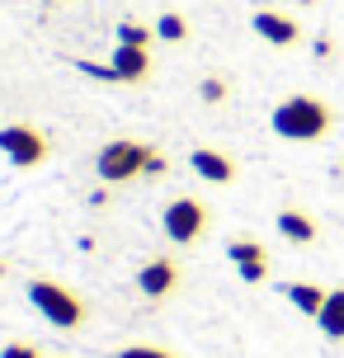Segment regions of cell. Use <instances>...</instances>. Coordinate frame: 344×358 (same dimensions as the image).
Wrapping results in <instances>:
<instances>
[{"label":"cell","mask_w":344,"mask_h":358,"mask_svg":"<svg viewBox=\"0 0 344 358\" xmlns=\"http://www.w3.org/2000/svg\"><path fill=\"white\" fill-rule=\"evenodd\" d=\"M250 29L264 38L269 48H297V43L307 38V34H302V24H297L288 10H255V15H250Z\"/></svg>","instance_id":"obj_8"},{"label":"cell","mask_w":344,"mask_h":358,"mask_svg":"<svg viewBox=\"0 0 344 358\" xmlns=\"http://www.w3.org/2000/svg\"><path fill=\"white\" fill-rule=\"evenodd\" d=\"M273 227H278V236L292 241V245H316V241H321V222L311 213H302V208H283V213L273 217Z\"/></svg>","instance_id":"obj_10"},{"label":"cell","mask_w":344,"mask_h":358,"mask_svg":"<svg viewBox=\"0 0 344 358\" xmlns=\"http://www.w3.org/2000/svg\"><path fill=\"white\" fill-rule=\"evenodd\" d=\"M113 358H180V354H170L161 344H127V349H118Z\"/></svg>","instance_id":"obj_17"},{"label":"cell","mask_w":344,"mask_h":358,"mask_svg":"<svg viewBox=\"0 0 344 358\" xmlns=\"http://www.w3.org/2000/svg\"><path fill=\"white\" fill-rule=\"evenodd\" d=\"M189 170L199 179H208V184H231L236 179V161L227 151H213V146H194L189 151Z\"/></svg>","instance_id":"obj_9"},{"label":"cell","mask_w":344,"mask_h":358,"mask_svg":"<svg viewBox=\"0 0 344 358\" xmlns=\"http://www.w3.org/2000/svg\"><path fill=\"white\" fill-rule=\"evenodd\" d=\"M156 38H165V43H184V38H189V19L175 15V10H165V15L156 19Z\"/></svg>","instance_id":"obj_14"},{"label":"cell","mask_w":344,"mask_h":358,"mask_svg":"<svg viewBox=\"0 0 344 358\" xmlns=\"http://www.w3.org/2000/svg\"><path fill=\"white\" fill-rule=\"evenodd\" d=\"M180 283H184V268L175 255H156V259H146L137 268V292L146 302H165L170 292H180Z\"/></svg>","instance_id":"obj_6"},{"label":"cell","mask_w":344,"mask_h":358,"mask_svg":"<svg viewBox=\"0 0 344 358\" xmlns=\"http://www.w3.org/2000/svg\"><path fill=\"white\" fill-rule=\"evenodd\" d=\"M0 156L15 165V170H38V165L52 156V137L34 123H5L0 127Z\"/></svg>","instance_id":"obj_5"},{"label":"cell","mask_w":344,"mask_h":358,"mask_svg":"<svg viewBox=\"0 0 344 358\" xmlns=\"http://www.w3.org/2000/svg\"><path fill=\"white\" fill-rule=\"evenodd\" d=\"M0 278H5V259H0Z\"/></svg>","instance_id":"obj_21"},{"label":"cell","mask_w":344,"mask_h":358,"mask_svg":"<svg viewBox=\"0 0 344 358\" xmlns=\"http://www.w3.org/2000/svg\"><path fill=\"white\" fill-rule=\"evenodd\" d=\"M316 325H321V335H326V340L344 344V287H330V297H326V306H321Z\"/></svg>","instance_id":"obj_13"},{"label":"cell","mask_w":344,"mask_h":358,"mask_svg":"<svg viewBox=\"0 0 344 358\" xmlns=\"http://www.w3.org/2000/svg\"><path fill=\"white\" fill-rule=\"evenodd\" d=\"M109 66L123 76V85H142L146 76H151V48H127V43H118Z\"/></svg>","instance_id":"obj_11"},{"label":"cell","mask_w":344,"mask_h":358,"mask_svg":"<svg viewBox=\"0 0 344 358\" xmlns=\"http://www.w3.org/2000/svg\"><path fill=\"white\" fill-rule=\"evenodd\" d=\"M227 259L236 264L241 283H264V278H269V250H264L255 236H231V241H227Z\"/></svg>","instance_id":"obj_7"},{"label":"cell","mask_w":344,"mask_h":358,"mask_svg":"<svg viewBox=\"0 0 344 358\" xmlns=\"http://www.w3.org/2000/svg\"><path fill=\"white\" fill-rule=\"evenodd\" d=\"M29 306L48 325H57V330H80V325L90 321L85 297L71 292L66 283H57V278H29Z\"/></svg>","instance_id":"obj_2"},{"label":"cell","mask_w":344,"mask_h":358,"mask_svg":"<svg viewBox=\"0 0 344 358\" xmlns=\"http://www.w3.org/2000/svg\"><path fill=\"white\" fill-rule=\"evenodd\" d=\"M151 34H156V29H146L137 19H123V24H118V43H127V48H151Z\"/></svg>","instance_id":"obj_15"},{"label":"cell","mask_w":344,"mask_h":358,"mask_svg":"<svg viewBox=\"0 0 344 358\" xmlns=\"http://www.w3.org/2000/svg\"><path fill=\"white\" fill-rule=\"evenodd\" d=\"M283 297H288L302 316H321V306H326V297H330V287H321V283H311V278H297V283H283Z\"/></svg>","instance_id":"obj_12"},{"label":"cell","mask_w":344,"mask_h":358,"mask_svg":"<svg viewBox=\"0 0 344 358\" xmlns=\"http://www.w3.org/2000/svg\"><path fill=\"white\" fill-rule=\"evenodd\" d=\"M330 52H335V43H330V38H316V57H321V62H330Z\"/></svg>","instance_id":"obj_20"},{"label":"cell","mask_w":344,"mask_h":358,"mask_svg":"<svg viewBox=\"0 0 344 358\" xmlns=\"http://www.w3.org/2000/svg\"><path fill=\"white\" fill-rule=\"evenodd\" d=\"M156 156V146L151 142H137V137H113V142L99 146V156H94V170L104 184H127V179L146 175V165Z\"/></svg>","instance_id":"obj_3"},{"label":"cell","mask_w":344,"mask_h":358,"mask_svg":"<svg viewBox=\"0 0 344 358\" xmlns=\"http://www.w3.org/2000/svg\"><path fill=\"white\" fill-rule=\"evenodd\" d=\"M227 90H231V85H227L222 76H203V80H199V99H203V104H222Z\"/></svg>","instance_id":"obj_16"},{"label":"cell","mask_w":344,"mask_h":358,"mask_svg":"<svg viewBox=\"0 0 344 358\" xmlns=\"http://www.w3.org/2000/svg\"><path fill=\"white\" fill-rule=\"evenodd\" d=\"M208 222H213V213H208V203L203 198H170L165 203V213H161V231L170 245H199L203 236H208Z\"/></svg>","instance_id":"obj_4"},{"label":"cell","mask_w":344,"mask_h":358,"mask_svg":"<svg viewBox=\"0 0 344 358\" xmlns=\"http://www.w3.org/2000/svg\"><path fill=\"white\" fill-rule=\"evenodd\" d=\"M0 358H43V349L29 344V340H10L5 349H0Z\"/></svg>","instance_id":"obj_18"},{"label":"cell","mask_w":344,"mask_h":358,"mask_svg":"<svg viewBox=\"0 0 344 358\" xmlns=\"http://www.w3.org/2000/svg\"><path fill=\"white\" fill-rule=\"evenodd\" d=\"M340 123V113L321 99V94H288L283 104H273L269 127L283 142H321Z\"/></svg>","instance_id":"obj_1"},{"label":"cell","mask_w":344,"mask_h":358,"mask_svg":"<svg viewBox=\"0 0 344 358\" xmlns=\"http://www.w3.org/2000/svg\"><path fill=\"white\" fill-rule=\"evenodd\" d=\"M161 175H170V161L156 151V156H151V165H146V179H161Z\"/></svg>","instance_id":"obj_19"}]
</instances>
